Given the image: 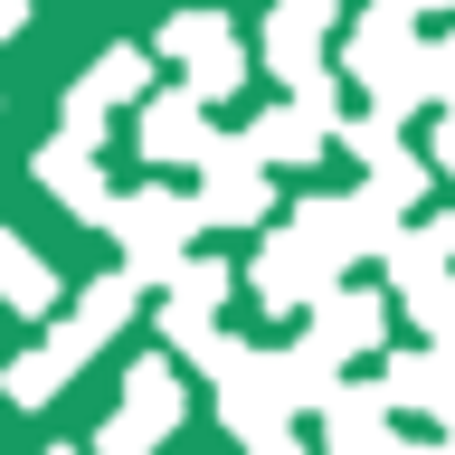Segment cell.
Masks as SVG:
<instances>
[{"mask_svg":"<svg viewBox=\"0 0 455 455\" xmlns=\"http://www.w3.org/2000/svg\"><path fill=\"white\" fill-rule=\"evenodd\" d=\"M341 67H351V85L370 95L379 124H398L408 105H427V38H418V10H408V0H370L361 20H351V38H341Z\"/></svg>","mask_w":455,"mask_h":455,"instance_id":"1","label":"cell"},{"mask_svg":"<svg viewBox=\"0 0 455 455\" xmlns=\"http://www.w3.org/2000/svg\"><path fill=\"white\" fill-rule=\"evenodd\" d=\"M114 247H124V266L114 275H133V284H171V266L190 256V228L199 209L180 190H162V180H142V190H114Z\"/></svg>","mask_w":455,"mask_h":455,"instance_id":"2","label":"cell"},{"mask_svg":"<svg viewBox=\"0 0 455 455\" xmlns=\"http://www.w3.org/2000/svg\"><path fill=\"white\" fill-rule=\"evenodd\" d=\"M152 57H180V95H190L199 114L219 105V95H237V85H247V38H237L219 10H180V20H162Z\"/></svg>","mask_w":455,"mask_h":455,"instance_id":"3","label":"cell"},{"mask_svg":"<svg viewBox=\"0 0 455 455\" xmlns=\"http://www.w3.org/2000/svg\"><path fill=\"white\" fill-rule=\"evenodd\" d=\"M284 237H294V247H304L323 275H341V266H361V256H389L398 219H389V209H379L370 190H351V199H304Z\"/></svg>","mask_w":455,"mask_h":455,"instance_id":"4","label":"cell"},{"mask_svg":"<svg viewBox=\"0 0 455 455\" xmlns=\"http://www.w3.org/2000/svg\"><path fill=\"white\" fill-rule=\"evenodd\" d=\"M219 418H228V436H247V446H266V436H284V379H275V351H256V341H237L228 332V351H219Z\"/></svg>","mask_w":455,"mask_h":455,"instance_id":"5","label":"cell"},{"mask_svg":"<svg viewBox=\"0 0 455 455\" xmlns=\"http://www.w3.org/2000/svg\"><path fill=\"white\" fill-rule=\"evenodd\" d=\"M180 418H190L180 370H171V361H133V379H124V408L95 427V455H152Z\"/></svg>","mask_w":455,"mask_h":455,"instance_id":"6","label":"cell"},{"mask_svg":"<svg viewBox=\"0 0 455 455\" xmlns=\"http://www.w3.org/2000/svg\"><path fill=\"white\" fill-rule=\"evenodd\" d=\"M124 323H133V275H95V284L76 294V313H57V332L38 341V351H48L57 379H76V370L95 361V351H105Z\"/></svg>","mask_w":455,"mask_h":455,"instance_id":"7","label":"cell"},{"mask_svg":"<svg viewBox=\"0 0 455 455\" xmlns=\"http://www.w3.org/2000/svg\"><path fill=\"white\" fill-rule=\"evenodd\" d=\"M199 228H256L266 209H275V190H266V171L247 162V142L237 133H219L209 152H199Z\"/></svg>","mask_w":455,"mask_h":455,"instance_id":"8","label":"cell"},{"mask_svg":"<svg viewBox=\"0 0 455 455\" xmlns=\"http://www.w3.org/2000/svg\"><path fill=\"white\" fill-rule=\"evenodd\" d=\"M332 133H341V105H332V85H323V95H284V105L266 114L256 133H237V142H247L256 171H284V162H323Z\"/></svg>","mask_w":455,"mask_h":455,"instance_id":"9","label":"cell"},{"mask_svg":"<svg viewBox=\"0 0 455 455\" xmlns=\"http://www.w3.org/2000/svg\"><path fill=\"white\" fill-rule=\"evenodd\" d=\"M370 389H379V408H389V418H398V408H427V418H436V436H455V361H446V351H398Z\"/></svg>","mask_w":455,"mask_h":455,"instance_id":"10","label":"cell"},{"mask_svg":"<svg viewBox=\"0 0 455 455\" xmlns=\"http://www.w3.org/2000/svg\"><path fill=\"white\" fill-rule=\"evenodd\" d=\"M247 294H256L266 313H313L323 294H332V275H323V266H313V256L275 228V237L256 247V266H247Z\"/></svg>","mask_w":455,"mask_h":455,"instance_id":"11","label":"cell"},{"mask_svg":"<svg viewBox=\"0 0 455 455\" xmlns=\"http://www.w3.org/2000/svg\"><path fill=\"white\" fill-rule=\"evenodd\" d=\"M133 142H142V162H199V152H209L219 133H209V114H199L180 85H171V95H142Z\"/></svg>","mask_w":455,"mask_h":455,"instance_id":"12","label":"cell"},{"mask_svg":"<svg viewBox=\"0 0 455 455\" xmlns=\"http://www.w3.org/2000/svg\"><path fill=\"white\" fill-rule=\"evenodd\" d=\"M389 332V313H379V294H361V284H332L323 304H313V351L323 361H351V351H370V341Z\"/></svg>","mask_w":455,"mask_h":455,"instance_id":"13","label":"cell"},{"mask_svg":"<svg viewBox=\"0 0 455 455\" xmlns=\"http://www.w3.org/2000/svg\"><path fill=\"white\" fill-rule=\"evenodd\" d=\"M38 190H48L67 219H85V228H105V219H114V180L95 171V152H67V142H48V152H38Z\"/></svg>","mask_w":455,"mask_h":455,"instance_id":"14","label":"cell"},{"mask_svg":"<svg viewBox=\"0 0 455 455\" xmlns=\"http://www.w3.org/2000/svg\"><path fill=\"white\" fill-rule=\"evenodd\" d=\"M379 446H389L379 389H351V379H341V389L323 398V455H379Z\"/></svg>","mask_w":455,"mask_h":455,"instance_id":"15","label":"cell"},{"mask_svg":"<svg viewBox=\"0 0 455 455\" xmlns=\"http://www.w3.org/2000/svg\"><path fill=\"white\" fill-rule=\"evenodd\" d=\"M256 57H266V67H275L294 95H323V85H332V67H323V38H313L304 20H284V10L256 28Z\"/></svg>","mask_w":455,"mask_h":455,"instance_id":"16","label":"cell"},{"mask_svg":"<svg viewBox=\"0 0 455 455\" xmlns=\"http://www.w3.org/2000/svg\"><path fill=\"white\" fill-rule=\"evenodd\" d=\"M0 304L10 313H57V266L28 237H10V228H0Z\"/></svg>","mask_w":455,"mask_h":455,"instance_id":"17","label":"cell"},{"mask_svg":"<svg viewBox=\"0 0 455 455\" xmlns=\"http://www.w3.org/2000/svg\"><path fill=\"white\" fill-rule=\"evenodd\" d=\"M76 95H85L95 114H114V105H142V95H152V48H105V57H95V76H85Z\"/></svg>","mask_w":455,"mask_h":455,"instance_id":"18","label":"cell"},{"mask_svg":"<svg viewBox=\"0 0 455 455\" xmlns=\"http://www.w3.org/2000/svg\"><path fill=\"white\" fill-rule=\"evenodd\" d=\"M370 199H379L389 219H398V209H418V199H427V162H418V152H408V142H389V152H370Z\"/></svg>","mask_w":455,"mask_h":455,"instance_id":"19","label":"cell"},{"mask_svg":"<svg viewBox=\"0 0 455 455\" xmlns=\"http://www.w3.org/2000/svg\"><path fill=\"white\" fill-rule=\"evenodd\" d=\"M275 379H284V408H323V398L341 389V370L323 361L313 341H304V351H275Z\"/></svg>","mask_w":455,"mask_h":455,"instance_id":"20","label":"cell"},{"mask_svg":"<svg viewBox=\"0 0 455 455\" xmlns=\"http://www.w3.org/2000/svg\"><path fill=\"white\" fill-rule=\"evenodd\" d=\"M228 266L219 256H180V266H171V304H190V313H209V323H219V304H228Z\"/></svg>","mask_w":455,"mask_h":455,"instance_id":"21","label":"cell"},{"mask_svg":"<svg viewBox=\"0 0 455 455\" xmlns=\"http://www.w3.org/2000/svg\"><path fill=\"white\" fill-rule=\"evenodd\" d=\"M389 275H398V294L427 284V275H446V237H436V228H398L389 237Z\"/></svg>","mask_w":455,"mask_h":455,"instance_id":"22","label":"cell"},{"mask_svg":"<svg viewBox=\"0 0 455 455\" xmlns=\"http://www.w3.org/2000/svg\"><path fill=\"white\" fill-rule=\"evenodd\" d=\"M162 341H171V351H190L199 370H219V351H228V332L209 323V313H190V304H162Z\"/></svg>","mask_w":455,"mask_h":455,"instance_id":"23","label":"cell"},{"mask_svg":"<svg viewBox=\"0 0 455 455\" xmlns=\"http://www.w3.org/2000/svg\"><path fill=\"white\" fill-rule=\"evenodd\" d=\"M57 389H67V379L48 370V351H20V361H0V398H10V408H48Z\"/></svg>","mask_w":455,"mask_h":455,"instance_id":"24","label":"cell"},{"mask_svg":"<svg viewBox=\"0 0 455 455\" xmlns=\"http://www.w3.org/2000/svg\"><path fill=\"white\" fill-rule=\"evenodd\" d=\"M398 304H408V323L427 332V351H436V341L455 332V275H427V284H408Z\"/></svg>","mask_w":455,"mask_h":455,"instance_id":"25","label":"cell"},{"mask_svg":"<svg viewBox=\"0 0 455 455\" xmlns=\"http://www.w3.org/2000/svg\"><path fill=\"white\" fill-rule=\"evenodd\" d=\"M275 10H284V20H304V28H313V38H323V28H332V20H341V0H275Z\"/></svg>","mask_w":455,"mask_h":455,"instance_id":"26","label":"cell"},{"mask_svg":"<svg viewBox=\"0 0 455 455\" xmlns=\"http://www.w3.org/2000/svg\"><path fill=\"white\" fill-rule=\"evenodd\" d=\"M379 455H455V436H389Z\"/></svg>","mask_w":455,"mask_h":455,"instance_id":"27","label":"cell"},{"mask_svg":"<svg viewBox=\"0 0 455 455\" xmlns=\"http://www.w3.org/2000/svg\"><path fill=\"white\" fill-rule=\"evenodd\" d=\"M28 28V0H0V38H20Z\"/></svg>","mask_w":455,"mask_h":455,"instance_id":"28","label":"cell"},{"mask_svg":"<svg viewBox=\"0 0 455 455\" xmlns=\"http://www.w3.org/2000/svg\"><path fill=\"white\" fill-rule=\"evenodd\" d=\"M436 162L455 171V105H446V124H436Z\"/></svg>","mask_w":455,"mask_h":455,"instance_id":"29","label":"cell"},{"mask_svg":"<svg viewBox=\"0 0 455 455\" xmlns=\"http://www.w3.org/2000/svg\"><path fill=\"white\" fill-rule=\"evenodd\" d=\"M256 455H304V436H266V446H256Z\"/></svg>","mask_w":455,"mask_h":455,"instance_id":"30","label":"cell"},{"mask_svg":"<svg viewBox=\"0 0 455 455\" xmlns=\"http://www.w3.org/2000/svg\"><path fill=\"white\" fill-rule=\"evenodd\" d=\"M436 237H446V256H455V209H446V219H436Z\"/></svg>","mask_w":455,"mask_h":455,"instance_id":"31","label":"cell"},{"mask_svg":"<svg viewBox=\"0 0 455 455\" xmlns=\"http://www.w3.org/2000/svg\"><path fill=\"white\" fill-rule=\"evenodd\" d=\"M408 10H455V0H408Z\"/></svg>","mask_w":455,"mask_h":455,"instance_id":"32","label":"cell"},{"mask_svg":"<svg viewBox=\"0 0 455 455\" xmlns=\"http://www.w3.org/2000/svg\"><path fill=\"white\" fill-rule=\"evenodd\" d=\"M436 351H446V361H455V332H446V341H436Z\"/></svg>","mask_w":455,"mask_h":455,"instance_id":"33","label":"cell"},{"mask_svg":"<svg viewBox=\"0 0 455 455\" xmlns=\"http://www.w3.org/2000/svg\"><path fill=\"white\" fill-rule=\"evenodd\" d=\"M48 455H76V446H48Z\"/></svg>","mask_w":455,"mask_h":455,"instance_id":"34","label":"cell"}]
</instances>
